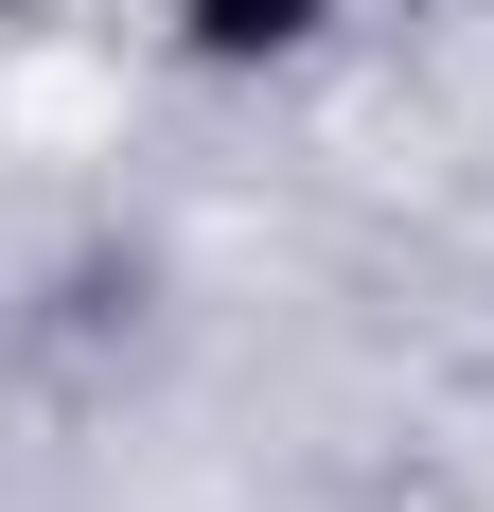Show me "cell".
Wrapping results in <instances>:
<instances>
[{
    "instance_id": "6da1fadb",
    "label": "cell",
    "mask_w": 494,
    "mask_h": 512,
    "mask_svg": "<svg viewBox=\"0 0 494 512\" xmlns=\"http://www.w3.org/2000/svg\"><path fill=\"white\" fill-rule=\"evenodd\" d=\"M353 0H159V36L177 71H300V53H336Z\"/></svg>"
}]
</instances>
